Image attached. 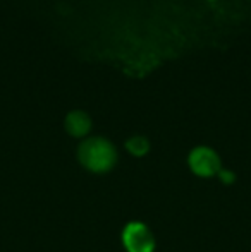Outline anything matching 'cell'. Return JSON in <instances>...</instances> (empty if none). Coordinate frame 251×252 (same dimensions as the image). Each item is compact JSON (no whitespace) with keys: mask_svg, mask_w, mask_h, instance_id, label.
Instances as JSON below:
<instances>
[{"mask_svg":"<svg viewBox=\"0 0 251 252\" xmlns=\"http://www.w3.org/2000/svg\"><path fill=\"white\" fill-rule=\"evenodd\" d=\"M77 158H79L81 165L90 172L104 173L115 165L117 151L110 141L104 139V137H90L79 144Z\"/></svg>","mask_w":251,"mask_h":252,"instance_id":"1","label":"cell"},{"mask_svg":"<svg viewBox=\"0 0 251 252\" xmlns=\"http://www.w3.org/2000/svg\"><path fill=\"white\" fill-rule=\"evenodd\" d=\"M122 244L127 252H153L155 239L146 225L131 221L122 232Z\"/></svg>","mask_w":251,"mask_h":252,"instance_id":"2","label":"cell"},{"mask_svg":"<svg viewBox=\"0 0 251 252\" xmlns=\"http://www.w3.org/2000/svg\"><path fill=\"white\" fill-rule=\"evenodd\" d=\"M189 166H191V170L200 177H212L222 170L218 155L207 146H200L191 151Z\"/></svg>","mask_w":251,"mask_h":252,"instance_id":"3","label":"cell"},{"mask_svg":"<svg viewBox=\"0 0 251 252\" xmlns=\"http://www.w3.org/2000/svg\"><path fill=\"white\" fill-rule=\"evenodd\" d=\"M66 130L74 137H84L91 130V119L88 113L81 110L67 113L66 117Z\"/></svg>","mask_w":251,"mask_h":252,"instance_id":"4","label":"cell"},{"mask_svg":"<svg viewBox=\"0 0 251 252\" xmlns=\"http://www.w3.org/2000/svg\"><path fill=\"white\" fill-rule=\"evenodd\" d=\"M126 148H127V151H129L131 155H134V156H144L148 153V150H150V143H148L146 137H143V136H134V137H131V139L126 143Z\"/></svg>","mask_w":251,"mask_h":252,"instance_id":"5","label":"cell"},{"mask_svg":"<svg viewBox=\"0 0 251 252\" xmlns=\"http://www.w3.org/2000/svg\"><path fill=\"white\" fill-rule=\"evenodd\" d=\"M218 175H220V179L224 180L225 184H231L232 180H234V175H232L231 172H225V170H220V172H218Z\"/></svg>","mask_w":251,"mask_h":252,"instance_id":"6","label":"cell"}]
</instances>
